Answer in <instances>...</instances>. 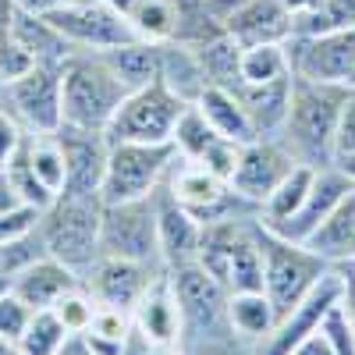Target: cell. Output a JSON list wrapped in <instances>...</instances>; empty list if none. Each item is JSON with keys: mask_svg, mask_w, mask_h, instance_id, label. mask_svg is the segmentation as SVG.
<instances>
[{"mask_svg": "<svg viewBox=\"0 0 355 355\" xmlns=\"http://www.w3.org/2000/svg\"><path fill=\"white\" fill-rule=\"evenodd\" d=\"M178 153L171 142H110L107 174L100 185L103 206L153 196L174 167Z\"/></svg>", "mask_w": 355, "mask_h": 355, "instance_id": "obj_5", "label": "cell"}, {"mask_svg": "<svg viewBox=\"0 0 355 355\" xmlns=\"http://www.w3.org/2000/svg\"><path fill=\"white\" fill-rule=\"evenodd\" d=\"M252 220H245V227L239 231V239L231 242V252L224 259L220 284L227 288V295H234V291H263V252L256 245Z\"/></svg>", "mask_w": 355, "mask_h": 355, "instance_id": "obj_27", "label": "cell"}, {"mask_svg": "<svg viewBox=\"0 0 355 355\" xmlns=\"http://www.w3.org/2000/svg\"><path fill=\"white\" fill-rule=\"evenodd\" d=\"M182 348H185V355H256V345L231 334V327L206 334V338H189V341H182Z\"/></svg>", "mask_w": 355, "mask_h": 355, "instance_id": "obj_40", "label": "cell"}, {"mask_svg": "<svg viewBox=\"0 0 355 355\" xmlns=\"http://www.w3.org/2000/svg\"><path fill=\"white\" fill-rule=\"evenodd\" d=\"M75 284H82V277L71 270V266H64L61 259H53V256L33 259L21 274L11 277V291H15L33 313L53 309V302L61 299L64 291H71Z\"/></svg>", "mask_w": 355, "mask_h": 355, "instance_id": "obj_18", "label": "cell"}, {"mask_svg": "<svg viewBox=\"0 0 355 355\" xmlns=\"http://www.w3.org/2000/svg\"><path fill=\"white\" fill-rule=\"evenodd\" d=\"M341 28H355V0H320L291 18V36H323Z\"/></svg>", "mask_w": 355, "mask_h": 355, "instance_id": "obj_33", "label": "cell"}, {"mask_svg": "<svg viewBox=\"0 0 355 355\" xmlns=\"http://www.w3.org/2000/svg\"><path fill=\"white\" fill-rule=\"evenodd\" d=\"M57 139H61V150H64V160H68V185H64V192L100 196L103 174H107V157H110L107 132L61 125L57 128Z\"/></svg>", "mask_w": 355, "mask_h": 355, "instance_id": "obj_16", "label": "cell"}, {"mask_svg": "<svg viewBox=\"0 0 355 355\" xmlns=\"http://www.w3.org/2000/svg\"><path fill=\"white\" fill-rule=\"evenodd\" d=\"M132 323L153 345L157 341H182V309H178L167 270L142 291V299L132 309Z\"/></svg>", "mask_w": 355, "mask_h": 355, "instance_id": "obj_20", "label": "cell"}, {"mask_svg": "<svg viewBox=\"0 0 355 355\" xmlns=\"http://www.w3.org/2000/svg\"><path fill=\"white\" fill-rule=\"evenodd\" d=\"M196 107L202 110V117L210 121V128L220 135V139H231V142H252L259 139L252 121H249V114L242 107V100L231 93V89H220V85H206V93L196 100Z\"/></svg>", "mask_w": 355, "mask_h": 355, "instance_id": "obj_25", "label": "cell"}, {"mask_svg": "<svg viewBox=\"0 0 355 355\" xmlns=\"http://www.w3.org/2000/svg\"><path fill=\"white\" fill-rule=\"evenodd\" d=\"M164 270L160 266H146L135 259H121V256H96L93 263L82 270V284L93 291V299L100 306H114V309H135V302L142 299V291L150 288Z\"/></svg>", "mask_w": 355, "mask_h": 355, "instance_id": "obj_12", "label": "cell"}, {"mask_svg": "<svg viewBox=\"0 0 355 355\" xmlns=\"http://www.w3.org/2000/svg\"><path fill=\"white\" fill-rule=\"evenodd\" d=\"M160 82H164L182 103H196V100L206 93L210 78H206V71H202V64H199L192 43H182V40L160 43Z\"/></svg>", "mask_w": 355, "mask_h": 355, "instance_id": "obj_23", "label": "cell"}, {"mask_svg": "<svg viewBox=\"0 0 355 355\" xmlns=\"http://www.w3.org/2000/svg\"><path fill=\"white\" fill-rule=\"evenodd\" d=\"M96 309H100V302L93 299V291H89L85 284H75L71 291H64L61 299L53 302L50 313L61 320V327L68 334H85L89 323H93V316H96Z\"/></svg>", "mask_w": 355, "mask_h": 355, "instance_id": "obj_38", "label": "cell"}, {"mask_svg": "<svg viewBox=\"0 0 355 355\" xmlns=\"http://www.w3.org/2000/svg\"><path fill=\"white\" fill-rule=\"evenodd\" d=\"M0 355H21L18 341H8V338H0Z\"/></svg>", "mask_w": 355, "mask_h": 355, "instance_id": "obj_59", "label": "cell"}, {"mask_svg": "<svg viewBox=\"0 0 355 355\" xmlns=\"http://www.w3.org/2000/svg\"><path fill=\"white\" fill-rule=\"evenodd\" d=\"M28 68H36L33 53H28V50L11 36V28H8V33L0 36V82L18 78V75H25Z\"/></svg>", "mask_w": 355, "mask_h": 355, "instance_id": "obj_42", "label": "cell"}, {"mask_svg": "<svg viewBox=\"0 0 355 355\" xmlns=\"http://www.w3.org/2000/svg\"><path fill=\"white\" fill-rule=\"evenodd\" d=\"M150 345H153L150 338H146L139 327H132L128 338L121 341V352H117V355H150Z\"/></svg>", "mask_w": 355, "mask_h": 355, "instance_id": "obj_53", "label": "cell"}, {"mask_svg": "<svg viewBox=\"0 0 355 355\" xmlns=\"http://www.w3.org/2000/svg\"><path fill=\"white\" fill-rule=\"evenodd\" d=\"M352 185H355V182H352V178H348L338 164L316 167V178H313V185H309L302 206H299V210H295L284 224H277V227H270V231L281 234V239H288V242H306L309 234L338 210V202L348 196Z\"/></svg>", "mask_w": 355, "mask_h": 355, "instance_id": "obj_15", "label": "cell"}, {"mask_svg": "<svg viewBox=\"0 0 355 355\" xmlns=\"http://www.w3.org/2000/svg\"><path fill=\"white\" fill-rule=\"evenodd\" d=\"M100 57L114 68V75L128 89H142V85L160 78V43L132 40V43H121V46L100 50Z\"/></svg>", "mask_w": 355, "mask_h": 355, "instance_id": "obj_28", "label": "cell"}, {"mask_svg": "<svg viewBox=\"0 0 355 355\" xmlns=\"http://www.w3.org/2000/svg\"><path fill=\"white\" fill-rule=\"evenodd\" d=\"M25 128L15 121V117L4 110V107H0V167H4L18 150H21V142H25Z\"/></svg>", "mask_w": 355, "mask_h": 355, "instance_id": "obj_46", "label": "cell"}, {"mask_svg": "<svg viewBox=\"0 0 355 355\" xmlns=\"http://www.w3.org/2000/svg\"><path fill=\"white\" fill-rule=\"evenodd\" d=\"M249 4V0H202V8H206V15H210L217 25H224L234 11H239V8H245Z\"/></svg>", "mask_w": 355, "mask_h": 355, "instance_id": "obj_50", "label": "cell"}, {"mask_svg": "<svg viewBox=\"0 0 355 355\" xmlns=\"http://www.w3.org/2000/svg\"><path fill=\"white\" fill-rule=\"evenodd\" d=\"M43 18H50V25L75 50L100 53V50H110V46H121V43L139 40L132 21H128V15L114 11L110 4H103V0H85V4H71V8H61V11H50Z\"/></svg>", "mask_w": 355, "mask_h": 355, "instance_id": "obj_10", "label": "cell"}, {"mask_svg": "<svg viewBox=\"0 0 355 355\" xmlns=\"http://www.w3.org/2000/svg\"><path fill=\"white\" fill-rule=\"evenodd\" d=\"M103 4H110L114 11H121V15H128V11L139 4V0H103Z\"/></svg>", "mask_w": 355, "mask_h": 355, "instance_id": "obj_58", "label": "cell"}, {"mask_svg": "<svg viewBox=\"0 0 355 355\" xmlns=\"http://www.w3.org/2000/svg\"><path fill=\"white\" fill-rule=\"evenodd\" d=\"M28 139V135H25ZM4 171H8V178H11V185H15V192H18V199L25 202V206H33V210H50V202L57 199L53 192H46L43 189V182L36 178V171L28 167V153H25V142H21V150L4 164Z\"/></svg>", "mask_w": 355, "mask_h": 355, "instance_id": "obj_37", "label": "cell"}, {"mask_svg": "<svg viewBox=\"0 0 355 355\" xmlns=\"http://www.w3.org/2000/svg\"><path fill=\"white\" fill-rule=\"evenodd\" d=\"M291 75L288 43H256L242 46V85H263Z\"/></svg>", "mask_w": 355, "mask_h": 355, "instance_id": "obj_34", "label": "cell"}, {"mask_svg": "<svg viewBox=\"0 0 355 355\" xmlns=\"http://www.w3.org/2000/svg\"><path fill=\"white\" fill-rule=\"evenodd\" d=\"M28 316H33V309H28L11 288L0 295V338L18 341L21 331H25V323H28Z\"/></svg>", "mask_w": 355, "mask_h": 355, "instance_id": "obj_43", "label": "cell"}, {"mask_svg": "<svg viewBox=\"0 0 355 355\" xmlns=\"http://www.w3.org/2000/svg\"><path fill=\"white\" fill-rule=\"evenodd\" d=\"M338 299H341V277H338V270L331 266V270L323 274V281L306 295V299L295 306L288 316L277 320V327L270 331V338H263L256 345V355H288L302 338H309L313 331H320L323 316L331 313V306Z\"/></svg>", "mask_w": 355, "mask_h": 355, "instance_id": "obj_14", "label": "cell"}, {"mask_svg": "<svg viewBox=\"0 0 355 355\" xmlns=\"http://www.w3.org/2000/svg\"><path fill=\"white\" fill-rule=\"evenodd\" d=\"M295 164H299V160H295L277 139H252V142L242 146L239 167H234L227 185L259 210V206L270 199V192L291 174Z\"/></svg>", "mask_w": 355, "mask_h": 355, "instance_id": "obj_13", "label": "cell"}, {"mask_svg": "<svg viewBox=\"0 0 355 355\" xmlns=\"http://www.w3.org/2000/svg\"><path fill=\"white\" fill-rule=\"evenodd\" d=\"M64 341H68V331L61 327V320L50 309H40L28 316L25 331L18 338V348H21V355H57Z\"/></svg>", "mask_w": 355, "mask_h": 355, "instance_id": "obj_36", "label": "cell"}, {"mask_svg": "<svg viewBox=\"0 0 355 355\" xmlns=\"http://www.w3.org/2000/svg\"><path fill=\"white\" fill-rule=\"evenodd\" d=\"M0 107H4L28 135H50L64 125L61 114V68L36 64L18 78L0 82Z\"/></svg>", "mask_w": 355, "mask_h": 355, "instance_id": "obj_8", "label": "cell"}, {"mask_svg": "<svg viewBox=\"0 0 355 355\" xmlns=\"http://www.w3.org/2000/svg\"><path fill=\"white\" fill-rule=\"evenodd\" d=\"M252 234H256V245L263 252V291L274 302L277 320H281L323 281V274L331 270V263L323 256H316L309 245L288 242L281 234H274L270 227H263L259 217L252 220Z\"/></svg>", "mask_w": 355, "mask_h": 355, "instance_id": "obj_4", "label": "cell"}, {"mask_svg": "<svg viewBox=\"0 0 355 355\" xmlns=\"http://www.w3.org/2000/svg\"><path fill=\"white\" fill-rule=\"evenodd\" d=\"M291 71L309 82L348 85L355 75V28L323 36H291L288 40Z\"/></svg>", "mask_w": 355, "mask_h": 355, "instance_id": "obj_11", "label": "cell"}, {"mask_svg": "<svg viewBox=\"0 0 355 355\" xmlns=\"http://www.w3.org/2000/svg\"><path fill=\"white\" fill-rule=\"evenodd\" d=\"M150 355H185V348H182V341H157V345H150Z\"/></svg>", "mask_w": 355, "mask_h": 355, "instance_id": "obj_55", "label": "cell"}, {"mask_svg": "<svg viewBox=\"0 0 355 355\" xmlns=\"http://www.w3.org/2000/svg\"><path fill=\"white\" fill-rule=\"evenodd\" d=\"M313 178H316V167H309V164H295L291 174L284 178V182H281L274 192H270V199L259 206V224H263V227H277V224H284V220L302 206V199H306V192H309V185H313Z\"/></svg>", "mask_w": 355, "mask_h": 355, "instance_id": "obj_30", "label": "cell"}, {"mask_svg": "<svg viewBox=\"0 0 355 355\" xmlns=\"http://www.w3.org/2000/svg\"><path fill=\"white\" fill-rule=\"evenodd\" d=\"M157 239H160L164 270L196 263L199 242H202V224L192 217V210H185V206L167 192V185L157 189Z\"/></svg>", "mask_w": 355, "mask_h": 355, "instance_id": "obj_17", "label": "cell"}, {"mask_svg": "<svg viewBox=\"0 0 355 355\" xmlns=\"http://www.w3.org/2000/svg\"><path fill=\"white\" fill-rule=\"evenodd\" d=\"M199 64L210 78V85H220V89H239L242 85V43L227 36V33H217V36H206L199 43H192Z\"/></svg>", "mask_w": 355, "mask_h": 355, "instance_id": "obj_29", "label": "cell"}, {"mask_svg": "<svg viewBox=\"0 0 355 355\" xmlns=\"http://www.w3.org/2000/svg\"><path fill=\"white\" fill-rule=\"evenodd\" d=\"M345 153H355V89H348L341 125H338V157H345Z\"/></svg>", "mask_w": 355, "mask_h": 355, "instance_id": "obj_48", "label": "cell"}, {"mask_svg": "<svg viewBox=\"0 0 355 355\" xmlns=\"http://www.w3.org/2000/svg\"><path fill=\"white\" fill-rule=\"evenodd\" d=\"M40 210L33 206H18V210H8L0 214V242H15V239H25V234H33L40 227Z\"/></svg>", "mask_w": 355, "mask_h": 355, "instance_id": "obj_45", "label": "cell"}, {"mask_svg": "<svg viewBox=\"0 0 355 355\" xmlns=\"http://www.w3.org/2000/svg\"><path fill=\"white\" fill-rule=\"evenodd\" d=\"M18 206H25V202L18 199V192H15V185H11V178H8V171L0 167V214L18 210Z\"/></svg>", "mask_w": 355, "mask_h": 355, "instance_id": "obj_52", "label": "cell"}, {"mask_svg": "<svg viewBox=\"0 0 355 355\" xmlns=\"http://www.w3.org/2000/svg\"><path fill=\"white\" fill-rule=\"evenodd\" d=\"M334 164H338V167H341V171L352 178V182H355V153H345V157H338Z\"/></svg>", "mask_w": 355, "mask_h": 355, "instance_id": "obj_57", "label": "cell"}, {"mask_svg": "<svg viewBox=\"0 0 355 355\" xmlns=\"http://www.w3.org/2000/svg\"><path fill=\"white\" fill-rule=\"evenodd\" d=\"M291 11L281 0H249L245 8H239L227 21L224 33L234 36L242 46H256V43H288L291 40Z\"/></svg>", "mask_w": 355, "mask_h": 355, "instance_id": "obj_19", "label": "cell"}, {"mask_svg": "<svg viewBox=\"0 0 355 355\" xmlns=\"http://www.w3.org/2000/svg\"><path fill=\"white\" fill-rule=\"evenodd\" d=\"M46 256L43 252V242H40V227L25 239H15V242H0V281H11L15 274H21L33 259Z\"/></svg>", "mask_w": 355, "mask_h": 355, "instance_id": "obj_39", "label": "cell"}, {"mask_svg": "<svg viewBox=\"0 0 355 355\" xmlns=\"http://www.w3.org/2000/svg\"><path fill=\"white\" fill-rule=\"evenodd\" d=\"M57 355H100V352L89 345L82 334H68V341L61 345V352H57Z\"/></svg>", "mask_w": 355, "mask_h": 355, "instance_id": "obj_54", "label": "cell"}, {"mask_svg": "<svg viewBox=\"0 0 355 355\" xmlns=\"http://www.w3.org/2000/svg\"><path fill=\"white\" fill-rule=\"evenodd\" d=\"M15 4L33 11V15H50V11H61V8H71V4H85V0H15Z\"/></svg>", "mask_w": 355, "mask_h": 355, "instance_id": "obj_51", "label": "cell"}, {"mask_svg": "<svg viewBox=\"0 0 355 355\" xmlns=\"http://www.w3.org/2000/svg\"><path fill=\"white\" fill-rule=\"evenodd\" d=\"M132 89L114 75V68L93 50H75L61 68V114L64 125L107 132L117 107Z\"/></svg>", "mask_w": 355, "mask_h": 355, "instance_id": "obj_2", "label": "cell"}, {"mask_svg": "<svg viewBox=\"0 0 355 355\" xmlns=\"http://www.w3.org/2000/svg\"><path fill=\"white\" fill-rule=\"evenodd\" d=\"M227 327L249 345H259L277 327V309L266 291H234L227 295Z\"/></svg>", "mask_w": 355, "mask_h": 355, "instance_id": "obj_26", "label": "cell"}, {"mask_svg": "<svg viewBox=\"0 0 355 355\" xmlns=\"http://www.w3.org/2000/svg\"><path fill=\"white\" fill-rule=\"evenodd\" d=\"M288 355H334V348H331V341H327L323 331H313L309 338H302L299 345H295Z\"/></svg>", "mask_w": 355, "mask_h": 355, "instance_id": "obj_49", "label": "cell"}, {"mask_svg": "<svg viewBox=\"0 0 355 355\" xmlns=\"http://www.w3.org/2000/svg\"><path fill=\"white\" fill-rule=\"evenodd\" d=\"M348 89H355V75H352V82H348Z\"/></svg>", "mask_w": 355, "mask_h": 355, "instance_id": "obj_61", "label": "cell"}, {"mask_svg": "<svg viewBox=\"0 0 355 355\" xmlns=\"http://www.w3.org/2000/svg\"><path fill=\"white\" fill-rule=\"evenodd\" d=\"M320 331L327 334V341H331L334 355H355V331H352V323H348V316L341 313V306H338V302L331 306V313H327V316H323Z\"/></svg>", "mask_w": 355, "mask_h": 355, "instance_id": "obj_44", "label": "cell"}, {"mask_svg": "<svg viewBox=\"0 0 355 355\" xmlns=\"http://www.w3.org/2000/svg\"><path fill=\"white\" fill-rule=\"evenodd\" d=\"M11 36H15L28 53H33L36 64H46V68H64L68 57L75 53V46L50 25V18L33 15V11H25V8H15Z\"/></svg>", "mask_w": 355, "mask_h": 355, "instance_id": "obj_22", "label": "cell"}, {"mask_svg": "<svg viewBox=\"0 0 355 355\" xmlns=\"http://www.w3.org/2000/svg\"><path fill=\"white\" fill-rule=\"evenodd\" d=\"M8 288H11V281H0V295H4Z\"/></svg>", "mask_w": 355, "mask_h": 355, "instance_id": "obj_60", "label": "cell"}, {"mask_svg": "<svg viewBox=\"0 0 355 355\" xmlns=\"http://www.w3.org/2000/svg\"><path fill=\"white\" fill-rule=\"evenodd\" d=\"M25 153H28V167L36 171L43 189L53 192V196H61L64 185H68V160H64V150H61L57 132H50V135H28L25 139Z\"/></svg>", "mask_w": 355, "mask_h": 355, "instance_id": "obj_32", "label": "cell"}, {"mask_svg": "<svg viewBox=\"0 0 355 355\" xmlns=\"http://www.w3.org/2000/svg\"><path fill=\"white\" fill-rule=\"evenodd\" d=\"M217 139H220V135L210 128V121L202 117V110H199L196 103H189V107L182 110V117H178V125H174L171 146H174V153L182 157V160H199Z\"/></svg>", "mask_w": 355, "mask_h": 355, "instance_id": "obj_35", "label": "cell"}, {"mask_svg": "<svg viewBox=\"0 0 355 355\" xmlns=\"http://www.w3.org/2000/svg\"><path fill=\"white\" fill-rule=\"evenodd\" d=\"M345 100H348V85L309 82L295 75L291 107H288L277 142L299 164L331 167L338 160V125H341Z\"/></svg>", "mask_w": 355, "mask_h": 355, "instance_id": "obj_1", "label": "cell"}, {"mask_svg": "<svg viewBox=\"0 0 355 355\" xmlns=\"http://www.w3.org/2000/svg\"><path fill=\"white\" fill-rule=\"evenodd\" d=\"M100 252L103 256H121L146 266H160V239H157V192L132 202H114L103 206V224H100Z\"/></svg>", "mask_w": 355, "mask_h": 355, "instance_id": "obj_6", "label": "cell"}, {"mask_svg": "<svg viewBox=\"0 0 355 355\" xmlns=\"http://www.w3.org/2000/svg\"><path fill=\"white\" fill-rule=\"evenodd\" d=\"M239 153H242V146H239V142H231V139H217V142L210 146V150H206L199 160H192V164H202L206 171H214L217 178L231 182L234 167H239Z\"/></svg>", "mask_w": 355, "mask_h": 355, "instance_id": "obj_41", "label": "cell"}, {"mask_svg": "<svg viewBox=\"0 0 355 355\" xmlns=\"http://www.w3.org/2000/svg\"><path fill=\"white\" fill-rule=\"evenodd\" d=\"M281 4H284L291 15H302V11H309L313 4H320V0H281Z\"/></svg>", "mask_w": 355, "mask_h": 355, "instance_id": "obj_56", "label": "cell"}, {"mask_svg": "<svg viewBox=\"0 0 355 355\" xmlns=\"http://www.w3.org/2000/svg\"><path fill=\"white\" fill-rule=\"evenodd\" d=\"M302 245H309L316 256H323L331 266L345 263V259H355V185L338 202V210L323 220Z\"/></svg>", "mask_w": 355, "mask_h": 355, "instance_id": "obj_24", "label": "cell"}, {"mask_svg": "<svg viewBox=\"0 0 355 355\" xmlns=\"http://www.w3.org/2000/svg\"><path fill=\"white\" fill-rule=\"evenodd\" d=\"M178 309H182V341L227 331V288L199 263L167 270Z\"/></svg>", "mask_w": 355, "mask_h": 355, "instance_id": "obj_9", "label": "cell"}, {"mask_svg": "<svg viewBox=\"0 0 355 355\" xmlns=\"http://www.w3.org/2000/svg\"><path fill=\"white\" fill-rule=\"evenodd\" d=\"M291 85H295V75L263 82V85H239L234 89V96L242 100L259 139H277L281 135L288 107H291Z\"/></svg>", "mask_w": 355, "mask_h": 355, "instance_id": "obj_21", "label": "cell"}, {"mask_svg": "<svg viewBox=\"0 0 355 355\" xmlns=\"http://www.w3.org/2000/svg\"><path fill=\"white\" fill-rule=\"evenodd\" d=\"M100 224H103V199L89 192H61L50 210L40 217V242L43 252L61 259L82 277V270L100 256Z\"/></svg>", "mask_w": 355, "mask_h": 355, "instance_id": "obj_3", "label": "cell"}, {"mask_svg": "<svg viewBox=\"0 0 355 355\" xmlns=\"http://www.w3.org/2000/svg\"><path fill=\"white\" fill-rule=\"evenodd\" d=\"M128 21L139 40L171 43L178 40V28H182V11H178V0H139L128 11Z\"/></svg>", "mask_w": 355, "mask_h": 355, "instance_id": "obj_31", "label": "cell"}, {"mask_svg": "<svg viewBox=\"0 0 355 355\" xmlns=\"http://www.w3.org/2000/svg\"><path fill=\"white\" fill-rule=\"evenodd\" d=\"M334 270L341 277V299H338V306H341V313L348 316L352 331H355V259L334 263Z\"/></svg>", "mask_w": 355, "mask_h": 355, "instance_id": "obj_47", "label": "cell"}, {"mask_svg": "<svg viewBox=\"0 0 355 355\" xmlns=\"http://www.w3.org/2000/svg\"><path fill=\"white\" fill-rule=\"evenodd\" d=\"M189 103H182L171 89L157 78L142 89H132L125 103L117 107L114 121L107 125L110 142H171L174 125Z\"/></svg>", "mask_w": 355, "mask_h": 355, "instance_id": "obj_7", "label": "cell"}]
</instances>
